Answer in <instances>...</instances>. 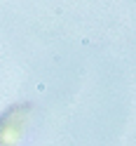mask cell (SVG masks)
Returning <instances> with one entry per match:
<instances>
[{
	"label": "cell",
	"mask_w": 136,
	"mask_h": 146,
	"mask_svg": "<svg viewBox=\"0 0 136 146\" xmlns=\"http://www.w3.org/2000/svg\"><path fill=\"white\" fill-rule=\"evenodd\" d=\"M28 115H31L28 104H16L0 115V146H14L19 141L24 127L28 123Z\"/></svg>",
	"instance_id": "1"
}]
</instances>
